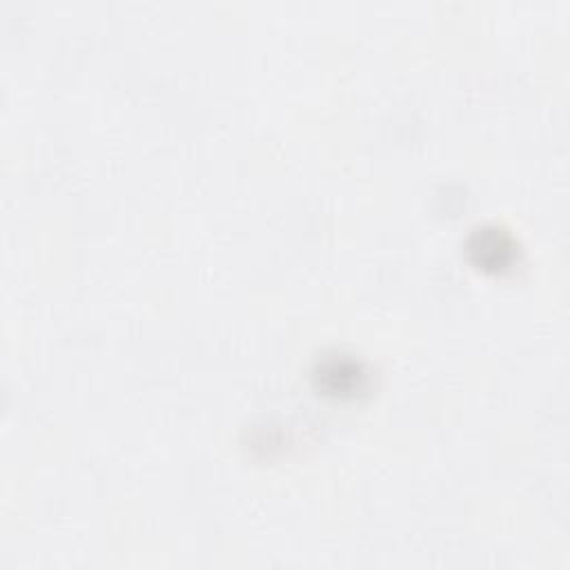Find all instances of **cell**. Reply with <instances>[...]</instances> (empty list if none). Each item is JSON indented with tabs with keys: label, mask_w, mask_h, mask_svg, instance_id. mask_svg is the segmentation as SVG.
<instances>
[{
	"label": "cell",
	"mask_w": 570,
	"mask_h": 570,
	"mask_svg": "<svg viewBox=\"0 0 570 570\" xmlns=\"http://www.w3.org/2000/svg\"><path fill=\"white\" fill-rule=\"evenodd\" d=\"M468 252L479 268L499 272L510 266V261L514 257V243L501 230L483 228L472 234V239L468 243Z\"/></svg>",
	"instance_id": "1"
}]
</instances>
